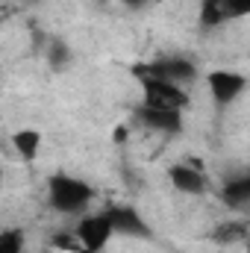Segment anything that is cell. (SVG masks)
I'll return each mask as SVG.
<instances>
[{
    "mask_svg": "<svg viewBox=\"0 0 250 253\" xmlns=\"http://www.w3.org/2000/svg\"><path fill=\"white\" fill-rule=\"evenodd\" d=\"M47 200L62 215H80L94 200V189L85 180L59 171V174H50V180H47Z\"/></svg>",
    "mask_w": 250,
    "mask_h": 253,
    "instance_id": "1",
    "label": "cell"
},
{
    "mask_svg": "<svg viewBox=\"0 0 250 253\" xmlns=\"http://www.w3.org/2000/svg\"><path fill=\"white\" fill-rule=\"evenodd\" d=\"M135 77H156V80H168L177 85H188L191 80H197V65L186 56H159L153 62H141L132 68Z\"/></svg>",
    "mask_w": 250,
    "mask_h": 253,
    "instance_id": "2",
    "label": "cell"
},
{
    "mask_svg": "<svg viewBox=\"0 0 250 253\" xmlns=\"http://www.w3.org/2000/svg\"><path fill=\"white\" fill-rule=\"evenodd\" d=\"M141 83V94H144V106H156V109H186L188 106V91L186 85L168 83V80H156V77H138Z\"/></svg>",
    "mask_w": 250,
    "mask_h": 253,
    "instance_id": "3",
    "label": "cell"
},
{
    "mask_svg": "<svg viewBox=\"0 0 250 253\" xmlns=\"http://www.w3.org/2000/svg\"><path fill=\"white\" fill-rule=\"evenodd\" d=\"M74 236H77L80 251L103 253L106 251V245L112 242V236H115V227H112V221H109V212L83 215L80 224H77V230H74Z\"/></svg>",
    "mask_w": 250,
    "mask_h": 253,
    "instance_id": "4",
    "label": "cell"
},
{
    "mask_svg": "<svg viewBox=\"0 0 250 253\" xmlns=\"http://www.w3.org/2000/svg\"><path fill=\"white\" fill-rule=\"evenodd\" d=\"M206 85H209V94L218 106V112H224L230 103H236L245 88H248V77L239 74V71H227V68H218L206 77Z\"/></svg>",
    "mask_w": 250,
    "mask_h": 253,
    "instance_id": "5",
    "label": "cell"
},
{
    "mask_svg": "<svg viewBox=\"0 0 250 253\" xmlns=\"http://www.w3.org/2000/svg\"><path fill=\"white\" fill-rule=\"evenodd\" d=\"M135 118L141 121L144 129L150 132H165V135H177L183 129V112L180 109H156V106H138Z\"/></svg>",
    "mask_w": 250,
    "mask_h": 253,
    "instance_id": "6",
    "label": "cell"
},
{
    "mask_svg": "<svg viewBox=\"0 0 250 253\" xmlns=\"http://www.w3.org/2000/svg\"><path fill=\"white\" fill-rule=\"evenodd\" d=\"M109 221L115 227V236H126V239H153V230L147 227V221L138 215V209L132 206H112L106 209Z\"/></svg>",
    "mask_w": 250,
    "mask_h": 253,
    "instance_id": "7",
    "label": "cell"
},
{
    "mask_svg": "<svg viewBox=\"0 0 250 253\" xmlns=\"http://www.w3.org/2000/svg\"><path fill=\"white\" fill-rule=\"evenodd\" d=\"M168 180H171V186L180 191V194H188V197L206 194V189H209V183H206L203 171H200V168H194V165H188V162L171 165V171H168Z\"/></svg>",
    "mask_w": 250,
    "mask_h": 253,
    "instance_id": "8",
    "label": "cell"
},
{
    "mask_svg": "<svg viewBox=\"0 0 250 253\" xmlns=\"http://www.w3.org/2000/svg\"><path fill=\"white\" fill-rule=\"evenodd\" d=\"M12 150H15V156L18 159H24V162H33L36 156H39V150H42V141H44V135H42V129H36V126H21V129H15L12 132Z\"/></svg>",
    "mask_w": 250,
    "mask_h": 253,
    "instance_id": "9",
    "label": "cell"
},
{
    "mask_svg": "<svg viewBox=\"0 0 250 253\" xmlns=\"http://www.w3.org/2000/svg\"><path fill=\"white\" fill-rule=\"evenodd\" d=\"M221 200L230 206V209H248L250 206V174H239V177H233V180H227L224 183V189H221Z\"/></svg>",
    "mask_w": 250,
    "mask_h": 253,
    "instance_id": "10",
    "label": "cell"
},
{
    "mask_svg": "<svg viewBox=\"0 0 250 253\" xmlns=\"http://www.w3.org/2000/svg\"><path fill=\"white\" fill-rule=\"evenodd\" d=\"M200 24L203 27H221V24H227V18H224V0H203L200 3Z\"/></svg>",
    "mask_w": 250,
    "mask_h": 253,
    "instance_id": "11",
    "label": "cell"
},
{
    "mask_svg": "<svg viewBox=\"0 0 250 253\" xmlns=\"http://www.w3.org/2000/svg\"><path fill=\"white\" fill-rule=\"evenodd\" d=\"M212 239H215L218 245H236V242L245 239V224H242V221H224V224L212 233Z\"/></svg>",
    "mask_w": 250,
    "mask_h": 253,
    "instance_id": "12",
    "label": "cell"
},
{
    "mask_svg": "<svg viewBox=\"0 0 250 253\" xmlns=\"http://www.w3.org/2000/svg\"><path fill=\"white\" fill-rule=\"evenodd\" d=\"M0 253H24V233L18 227H6L0 233Z\"/></svg>",
    "mask_w": 250,
    "mask_h": 253,
    "instance_id": "13",
    "label": "cell"
},
{
    "mask_svg": "<svg viewBox=\"0 0 250 253\" xmlns=\"http://www.w3.org/2000/svg\"><path fill=\"white\" fill-rule=\"evenodd\" d=\"M71 59H74L71 47L65 42H59V39H53L50 47H47V62L53 65V68H65V65H71Z\"/></svg>",
    "mask_w": 250,
    "mask_h": 253,
    "instance_id": "14",
    "label": "cell"
},
{
    "mask_svg": "<svg viewBox=\"0 0 250 253\" xmlns=\"http://www.w3.org/2000/svg\"><path fill=\"white\" fill-rule=\"evenodd\" d=\"M224 18L227 21L250 18V0H224Z\"/></svg>",
    "mask_w": 250,
    "mask_h": 253,
    "instance_id": "15",
    "label": "cell"
},
{
    "mask_svg": "<svg viewBox=\"0 0 250 253\" xmlns=\"http://www.w3.org/2000/svg\"><path fill=\"white\" fill-rule=\"evenodd\" d=\"M121 3H126V6H132V9H138V6H144L147 0H121Z\"/></svg>",
    "mask_w": 250,
    "mask_h": 253,
    "instance_id": "16",
    "label": "cell"
},
{
    "mask_svg": "<svg viewBox=\"0 0 250 253\" xmlns=\"http://www.w3.org/2000/svg\"><path fill=\"white\" fill-rule=\"evenodd\" d=\"M245 253H250V242H248V251H245Z\"/></svg>",
    "mask_w": 250,
    "mask_h": 253,
    "instance_id": "17",
    "label": "cell"
}]
</instances>
